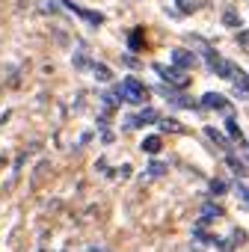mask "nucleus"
<instances>
[{
	"instance_id": "obj_19",
	"label": "nucleus",
	"mask_w": 249,
	"mask_h": 252,
	"mask_svg": "<svg viewBox=\"0 0 249 252\" xmlns=\"http://www.w3.org/2000/svg\"><path fill=\"white\" fill-rule=\"evenodd\" d=\"M95 74H98V77H101V80H110V71H107V68H104V65H95Z\"/></svg>"
},
{
	"instance_id": "obj_6",
	"label": "nucleus",
	"mask_w": 249,
	"mask_h": 252,
	"mask_svg": "<svg viewBox=\"0 0 249 252\" xmlns=\"http://www.w3.org/2000/svg\"><path fill=\"white\" fill-rule=\"evenodd\" d=\"M146 122H160V119H157V113H155V110H143L140 116L128 119V122H124V125H128V128H137V125H146Z\"/></svg>"
},
{
	"instance_id": "obj_16",
	"label": "nucleus",
	"mask_w": 249,
	"mask_h": 252,
	"mask_svg": "<svg viewBox=\"0 0 249 252\" xmlns=\"http://www.w3.org/2000/svg\"><path fill=\"white\" fill-rule=\"evenodd\" d=\"M237 196H240V199L246 202V208H249V187H246V184H237Z\"/></svg>"
},
{
	"instance_id": "obj_5",
	"label": "nucleus",
	"mask_w": 249,
	"mask_h": 252,
	"mask_svg": "<svg viewBox=\"0 0 249 252\" xmlns=\"http://www.w3.org/2000/svg\"><path fill=\"white\" fill-rule=\"evenodd\" d=\"M160 95H163L166 101H172L175 107H193V101H190V98L178 95V92H175V89H169V86H160Z\"/></svg>"
},
{
	"instance_id": "obj_9",
	"label": "nucleus",
	"mask_w": 249,
	"mask_h": 252,
	"mask_svg": "<svg viewBox=\"0 0 249 252\" xmlns=\"http://www.w3.org/2000/svg\"><path fill=\"white\" fill-rule=\"evenodd\" d=\"M143 152L146 155H157L160 152V137H146L143 140Z\"/></svg>"
},
{
	"instance_id": "obj_10",
	"label": "nucleus",
	"mask_w": 249,
	"mask_h": 252,
	"mask_svg": "<svg viewBox=\"0 0 249 252\" xmlns=\"http://www.w3.org/2000/svg\"><path fill=\"white\" fill-rule=\"evenodd\" d=\"M225 131H228V137H231V140H240V128H237V122H234L231 116L225 119Z\"/></svg>"
},
{
	"instance_id": "obj_2",
	"label": "nucleus",
	"mask_w": 249,
	"mask_h": 252,
	"mask_svg": "<svg viewBox=\"0 0 249 252\" xmlns=\"http://www.w3.org/2000/svg\"><path fill=\"white\" fill-rule=\"evenodd\" d=\"M155 71L163 77V80H169V86H178V89H184L187 86V74L184 71H178V68H166V65H155Z\"/></svg>"
},
{
	"instance_id": "obj_3",
	"label": "nucleus",
	"mask_w": 249,
	"mask_h": 252,
	"mask_svg": "<svg viewBox=\"0 0 249 252\" xmlns=\"http://www.w3.org/2000/svg\"><path fill=\"white\" fill-rule=\"evenodd\" d=\"M172 63L178 65V68H193L199 60H196V54L193 51H184V48H175L172 51Z\"/></svg>"
},
{
	"instance_id": "obj_7",
	"label": "nucleus",
	"mask_w": 249,
	"mask_h": 252,
	"mask_svg": "<svg viewBox=\"0 0 249 252\" xmlns=\"http://www.w3.org/2000/svg\"><path fill=\"white\" fill-rule=\"evenodd\" d=\"M231 83H234V89H237L240 98H249V77H246L243 71H237V74L231 77Z\"/></svg>"
},
{
	"instance_id": "obj_15",
	"label": "nucleus",
	"mask_w": 249,
	"mask_h": 252,
	"mask_svg": "<svg viewBox=\"0 0 249 252\" xmlns=\"http://www.w3.org/2000/svg\"><path fill=\"white\" fill-rule=\"evenodd\" d=\"M225 190H228L225 181H211V193H225Z\"/></svg>"
},
{
	"instance_id": "obj_13",
	"label": "nucleus",
	"mask_w": 249,
	"mask_h": 252,
	"mask_svg": "<svg viewBox=\"0 0 249 252\" xmlns=\"http://www.w3.org/2000/svg\"><path fill=\"white\" fill-rule=\"evenodd\" d=\"M222 24H225V27H237V24H240V18H237V15H234V12L228 9V12L222 15Z\"/></svg>"
},
{
	"instance_id": "obj_14",
	"label": "nucleus",
	"mask_w": 249,
	"mask_h": 252,
	"mask_svg": "<svg viewBox=\"0 0 249 252\" xmlns=\"http://www.w3.org/2000/svg\"><path fill=\"white\" fill-rule=\"evenodd\" d=\"M237 45H240L243 51H249V30H240V33H237Z\"/></svg>"
},
{
	"instance_id": "obj_18",
	"label": "nucleus",
	"mask_w": 249,
	"mask_h": 252,
	"mask_svg": "<svg viewBox=\"0 0 249 252\" xmlns=\"http://www.w3.org/2000/svg\"><path fill=\"white\" fill-rule=\"evenodd\" d=\"M181 12H193V0H175Z\"/></svg>"
},
{
	"instance_id": "obj_4",
	"label": "nucleus",
	"mask_w": 249,
	"mask_h": 252,
	"mask_svg": "<svg viewBox=\"0 0 249 252\" xmlns=\"http://www.w3.org/2000/svg\"><path fill=\"white\" fill-rule=\"evenodd\" d=\"M202 107H208V110H228V101L219 92H208V95H202Z\"/></svg>"
},
{
	"instance_id": "obj_20",
	"label": "nucleus",
	"mask_w": 249,
	"mask_h": 252,
	"mask_svg": "<svg viewBox=\"0 0 249 252\" xmlns=\"http://www.w3.org/2000/svg\"><path fill=\"white\" fill-rule=\"evenodd\" d=\"M222 211L219 208H214V205H205V217H219Z\"/></svg>"
},
{
	"instance_id": "obj_1",
	"label": "nucleus",
	"mask_w": 249,
	"mask_h": 252,
	"mask_svg": "<svg viewBox=\"0 0 249 252\" xmlns=\"http://www.w3.org/2000/svg\"><path fill=\"white\" fill-rule=\"evenodd\" d=\"M116 95H119L124 104H143V101L149 98V89H146V83H140L137 77H124L122 86L116 89Z\"/></svg>"
},
{
	"instance_id": "obj_12",
	"label": "nucleus",
	"mask_w": 249,
	"mask_h": 252,
	"mask_svg": "<svg viewBox=\"0 0 249 252\" xmlns=\"http://www.w3.org/2000/svg\"><path fill=\"white\" fill-rule=\"evenodd\" d=\"M205 134H208V137H211L214 143H219V146H228V143H225V137H222V134H219L217 128H205Z\"/></svg>"
},
{
	"instance_id": "obj_11",
	"label": "nucleus",
	"mask_w": 249,
	"mask_h": 252,
	"mask_svg": "<svg viewBox=\"0 0 249 252\" xmlns=\"http://www.w3.org/2000/svg\"><path fill=\"white\" fill-rule=\"evenodd\" d=\"M160 128H163V131H172V134H178V131H181V125H178L175 119H160Z\"/></svg>"
},
{
	"instance_id": "obj_17",
	"label": "nucleus",
	"mask_w": 249,
	"mask_h": 252,
	"mask_svg": "<svg viewBox=\"0 0 249 252\" xmlns=\"http://www.w3.org/2000/svg\"><path fill=\"white\" fill-rule=\"evenodd\" d=\"M163 172H166L163 163H152V166H149V175H163Z\"/></svg>"
},
{
	"instance_id": "obj_8",
	"label": "nucleus",
	"mask_w": 249,
	"mask_h": 252,
	"mask_svg": "<svg viewBox=\"0 0 249 252\" xmlns=\"http://www.w3.org/2000/svg\"><path fill=\"white\" fill-rule=\"evenodd\" d=\"M65 6H71V9H74L77 15H83V18H86L89 24H101V21H104V15H95V12H86V9H80V6H74V3H65Z\"/></svg>"
}]
</instances>
